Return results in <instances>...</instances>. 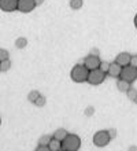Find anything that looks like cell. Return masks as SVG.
Instances as JSON below:
<instances>
[{"label":"cell","mask_w":137,"mask_h":151,"mask_svg":"<svg viewBox=\"0 0 137 151\" xmlns=\"http://www.w3.org/2000/svg\"><path fill=\"white\" fill-rule=\"evenodd\" d=\"M80 147H81V139L75 133H67L62 139L63 151H78Z\"/></svg>","instance_id":"cell-1"},{"label":"cell","mask_w":137,"mask_h":151,"mask_svg":"<svg viewBox=\"0 0 137 151\" xmlns=\"http://www.w3.org/2000/svg\"><path fill=\"white\" fill-rule=\"evenodd\" d=\"M88 76H89V69L86 68L85 65H75L74 68L71 69L70 77L74 83H86L88 81Z\"/></svg>","instance_id":"cell-2"},{"label":"cell","mask_w":137,"mask_h":151,"mask_svg":"<svg viewBox=\"0 0 137 151\" xmlns=\"http://www.w3.org/2000/svg\"><path fill=\"white\" fill-rule=\"evenodd\" d=\"M119 78L125 80V81H128V83H130V84H133L137 80V66H134V65H132V63L128 65V66H123Z\"/></svg>","instance_id":"cell-3"},{"label":"cell","mask_w":137,"mask_h":151,"mask_svg":"<svg viewBox=\"0 0 137 151\" xmlns=\"http://www.w3.org/2000/svg\"><path fill=\"white\" fill-rule=\"evenodd\" d=\"M107 77V73L103 72L100 68L89 70V76H88V83L90 85H99V84L104 83V80Z\"/></svg>","instance_id":"cell-4"},{"label":"cell","mask_w":137,"mask_h":151,"mask_svg":"<svg viewBox=\"0 0 137 151\" xmlns=\"http://www.w3.org/2000/svg\"><path fill=\"white\" fill-rule=\"evenodd\" d=\"M111 142V135L108 131H99L93 135V144L96 147H106Z\"/></svg>","instance_id":"cell-5"},{"label":"cell","mask_w":137,"mask_h":151,"mask_svg":"<svg viewBox=\"0 0 137 151\" xmlns=\"http://www.w3.org/2000/svg\"><path fill=\"white\" fill-rule=\"evenodd\" d=\"M100 63H102V60H100L98 54H90V55H88L85 59H84V65H85L89 70L98 69L99 66H100Z\"/></svg>","instance_id":"cell-6"},{"label":"cell","mask_w":137,"mask_h":151,"mask_svg":"<svg viewBox=\"0 0 137 151\" xmlns=\"http://www.w3.org/2000/svg\"><path fill=\"white\" fill-rule=\"evenodd\" d=\"M37 7L36 0H18V11L19 12H30Z\"/></svg>","instance_id":"cell-7"},{"label":"cell","mask_w":137,"mask_h":151,"mask_svg":"<svg viewBox=\"0 0 137 151\" xmlns=\"http://www.w3.org/2000/svg\"><path fill=\"white\" fill-rule=\"evenodd\" d=\"M0 10L4 12H12L18 10V0H0Z\"/></svg>","instance_id":"cell-8"},{"label":"cell","mask_w":137,"mask_h":151,"mask_svg":"<svg viewBox=\"0 0 137 151\" xmlns=\"http://www.w3.org/2000/svg\"><path fill=\"white\" fill-rule=\"evenodd\" d=\"M121 72H122V66L114 60L113 63H110V68H108V70H107V74H108L110 77H114V78H119Z\"/></svg>","instance_id":"cell-9"},{"label":"cell","mask_w":137,"mask_h":151,"mask_svg":"<svg viewBox=\"0 0 137 151\" xmlns=\"http://www.w3.org/2000/svg\"><path fill=\"white\" fill-rule=\"evenodd\" d=\"M132 56L129 52H121V54H118L117 58H115V62L117 63H119L123 68V66H128V65H130V62H132Z\"/></svg>","instance_id":"cell-10"},{"label":"cell","mask_w":137,"mask_h":151,"mask_svg":"<svg viewBox=\"0 0 137 151\" xmlns=\"http://www.w3.org/2000/svg\"><path fill=\"white\" fill-rule=\"evenodd\" d=\"M48 147H49V151H60L62 150V140H59L52 136L49 143H48Z\"/></svg>","instance_id":"cell-11"},{"label":"cell","mask_w":137,"mask_h":151,"mask_svg":"<svg viewBox=\"0 0 137 151\" xmlns=\"http://www.w3.org/2000/svg\"><path fill=\"white\" fill-rule=\"evenodd\" d=\"M117 87H118V89H119L121 92H128V89L132 87V84L128 83V81H125V80L119 78L118 80V83H117Z\"/></svg>","instance_id":"cell-12"},{"label":"cell","mask_w":137,"mask_h":151,"mask_svg":"<svg viewBox=\"0 0 137 151\" xmlns=\"http://www.w3.org/2000/svg\"><path fill=\"white\" fill-rule=\"evenodd\" d=\"M69 132L66 131V129H63V128H59V129H56L55 131V133H54V137H56V139H59V140H62L65 136L67 135Z\"/></svg>","instance_id":"cell-13"},{"label":"cell","mask_w":137,"mask_h":151,"mask_svg":"<svg viewBox=\"0 0 137 151\" xmlns=\"http://www.w3.org/2000/svg\"><path fill=\"white\" fill-rule=\"evenodd\" d=\"M26 44H27V40L25 39V37H19V39L15 40V47L19 48V50H22V48L26 47Z\"/></svg>","instance_id":"cell-14"},{"label":"cell","mask_w":137,"mask_h":151,"mask_svg":"<svg viewBox=\"0 0 137 151\" xmlns=\"http://www.w3.org/2000/svg\"><path fill=\"white\" fill-rule=\"evenodd\" d=\"M10 68H11L10 59H6V60H1V62H0V72H7Z\"/></svg>","instance_id":"cell-15"},{"label":"cell","mask_w":137,"mask_h":151,"mask_svg":"<svg viewBox=\"0 0 137 151\" xmlns=\"http://www.w3.org/2000/svg\"><path fill=\"white\" fill-rule=\"evenodd\" d=\"M82 4H84L82 0H70V7L73 10H80L82 7Z\"/></svg>","instance_id":"cell-16"},{"label":"cell","mask_w":137,"mask_h":151,"mask_svg":"<svg viewBox=\"0 0 137 151\" xmlns=\"http://www.w3.org/2000/svg\"><path fill=\"white\" fill-rule=\"evenodd\" d=\"M39 96H40V92L39 91H30V93L27 95V99H29V102L34 103V100L37 99Z\"/></svg>","instance_id":"cell-17"},{"label":"cell","mask_w":137,"mask_h":151,"mask_svg":"<svg viewBox=\"0 0 137 151\" xmlns=\"http://www.w3.org/2000/svg\"><path fill=\"white\" fill-rule=\"evenodd\" d=\"M126 95H128V98H129L130 100H134V98L137 96V89L130 87L129 89H128V92H126Z\"/></svg>","instance_id":"cell-18"},{"label":"cell","mask_w":137,"mask_h":151,"mask_svg":"<svg viewBox=\"0 0 137 151\" xmlns=\"http://www.w3.org/2000/svg\"><path fill=\"white\" fill-rule=\"evenodd\" d=\"M33 104H36L37 107H43L44 104H45V98H44L43 95H40L39 98L34 100V103H33Z\"/></svg>","instance_id":"cell-19"},{"label":"cell","mask_w":137,"mask_h":151,"mask_svg":"<svg viewBox=\"0 0 137 151\" xmlns=\"http://www.w3.org/2000/svg\"><path fill=\"white\" fill-rule=\"evenodd\" d=\"M10 58V54H8L7 50H3V48H0V62L1 60H6Z\"/></svg>","instance_id":"cell-20"},{"label":"cell","mask_w":137,"mask_h":151,"mask_svg":"<svg viewBox=\"0 0 137 151\" xmlns=\"http://www.w3.org/2000/svg\"><path fill=\"white\" fill-rule=\"evenodd\" d=\"M51 137H52V136H43V137H40L39 144H45V146H48V143H49Z\"/></svg>","instance_id":"cell-21"},{"label":"cell","mask_w":137,"mask_h":151,"mask_svg":"<svg viewBox=\"0 0 137 151\" xmlns=\"http://www.w3.org/2000/svg\"><path fill=\"white\" fill-rule=\"evenodd\" d=\"M99 68L102 69L103 72H106V73H107V70H108V68H110V63H108V62H102Z\"/></svg>","instance_id":"cell-22"},{"label":"cell","mask_w":137,"mask_h":151,"mask_svg":"<svg viewBox=\"0 0 137 151\" xmlns=\"http://www.w3.org/2000/svg\"><path fill=\"white\" fill-rule=\"evenodd\" d=\"M36 150L37 151H47V150H49V147H48V146H45V144H39V147L36 148Z\"/></svg>","instance_id":"cell-23"},{"label":"cell","mask_w":137,"mask_h":151,"mask_svg":"<svg viewBox=\"0 0 137 151\" xmlns=\"http://www.w3.org/2000/svg\"><path fill=\"white\" fill-rule=\"evenodd\" d=\"M132 65H134V66H137V55L132 56V62H130Z\"/></svg>","instance_id":"cell-24"},{"label":"cell","mask_w":137,"mask_h":151,"mask_svg":"<svg viewBox=\"0 0 137 151\" xmlns=\"http://www.w3.org/2000/svg\"><path fill=\"white\" fill-rule=\"evenodd\" d=\"M108 132H110V135H111V139H114V137H115V131L111 129V131H108Z\"/></svg>","instance_id":"cell-25"},{"label":"cell","mask_w":137,"mask_h":151,"mask_svg":"<svg viewBox=\"0 0 137 151\" xmlns=\"http://www.w3.org/2000/svg\"><path fill=\"white\" fill-rule=\"evenodd\" d=\"M43 3H44V0H36V4H37V6H41Z\"/></svg>","instance_id":"cell-26"},{"label":"cell","mask_w":137,"mask_h":151,"mask_svg":"<svg viewBox=\"0 0 137 151\" xmlns=\"http://www.w3.org/2000/svg\"><path fill=\"white\" fill-rule=\"evenodd\" d=\"M133 22H134V26H136V29H137V14L134 15V21H133Z\"/></svg>","instance_id":"cell-27"},{"label":"cell","mask_w":137,"mask_h":151,"mask_svg":"<svg viewBox=\"0 0 137 151\" xmlns=\"http://www.w3.org/2000/svg\"><path fill=\"white\" fill-rule=\"evenodd\" d=\"M133 102H134V103L137 104V96H136V98H134V100H133Z\"/></svg>","instance_id":"cell-28"},{"label":"cell","mask_w":137,"mask_h":151,"mask_svg":"<svg viewBox=\"0 0 137 151\" xmlns=\"http://www.w3.org/2000/svg\"><path fill=\"white\" fill-rule=\"evenodd\" d=\"M0 125H1V118H0Z\"/></svg>","instance_id":"cell-29"}]
</instances>
